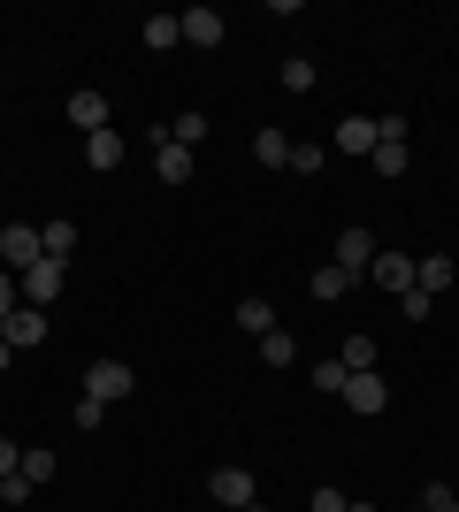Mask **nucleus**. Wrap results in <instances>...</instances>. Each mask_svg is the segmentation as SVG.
<instances>
[{
	"label": "nucleus",
	"instance_id": "obj_1",
	"mask_svg": "<svg viewBox=\"0 0 459 512\" xmlns=\"http://www.w3.org/2000/svg\"><path fill=\"white\" fill-rule=\"evenodd\" d=\"M368 161H375V176H391V184L406 176V161H414V146H406V115H375V153H368Z\"/></svg>",
	"mask_w": 459,
	"mask_h": 512
},
{
	"label": "nucleus",
	"instance_id": "obj_2",
	"mask_svg": "<svg viewBox=\"0 0 459 512\" xmlns=\"http://www.w3.org/2000/svg\"><path fill=\"white\" fill-rule=\"evenodd\" d=\"M131 390H138V367H131V360H92V367H85V398H100V406L131 398Z\"/></svg>",
	"mask_w": 459,
	"mask_h": 512
},
{
	"label": "nucleus",
	"instance_id": "obj_3",
	"mask_svg": "<svg viewBox=\"0 0 459 512\" xmlns=\"http://www.w3.org/2000/svg\"><path fill=\"white\" fill-rule=\"evenodd\" d=\"M23 306H39V314H46V306H54V299H62V283H69V260H39V268H23Z\"/></svg>",
	"mask_w": 459,
	"mask_h": 512
},
{
	"label": "nucleus",
	"instance_id": "obj_4",
	"mask_svg": "<svg viewBox=\"0 0 459 512\" xmlns=\"http://www.w3.org/2000/svg\"><path fill=\"white\" fill-rule=\"evenodd\" d=\"M0 260L23 276V268H39V260H46V237L31 230V222H8V230H0Z\"/></svg>",
	"mask_w": 459,
	"mask_h": 512
},
{
	"label": "nucleus",
	"instance_id": "obj_5",
	"mask_svg": "<svg viewBox=\"0 0 459 512\" xmlns=\"http://www.w3.org/2000/svg\"><path fill=\"white\" fill-rule=\"evenodd\" d=\"M207 490H215V505L245 512L253 497H261V482H253V467H215V482H207Z\"/></svg>",
	"mask_w": 459,
	"mask_h": 512
},
{
	"label": "nucleus",
	"instance_id": "obj_6",
	"mask_svg": "<svg viewBox=\"0 0 459 512\" xmlns=\"http://www.w3.org/2000/svg\"><path fill=\"white\" fill-rule=\"evenodd\" d=\"M153 169H161V184H192V146H176L169 123L153 130Z\"/></svg>",
	"mask_w": 459,
	"mask_h": 512
},
{
	"label": "nucleus",
	"instance_id": "obj_7",
	"mask_svg": "<svg viewBox=\"0 0 459 512\" xmlns=\"http://www.w3.org/2000/svg\"><path fill=\"white\" fill-rule=\"evenodd\" d=\"M368 276L383 283L391 299H406V291H414V253H391V245H375V268H368Z\"/></svg>",
	"mask_w": 459,
	"mask_h": 512
},
{
	"label": "nucleus",
	"instance_id": "obj_8",
	"mask_svg": "<svg viewBox=\"0 0 459 512\" xmlns=\"http://www.w3.org/2000/svg\"><path fill=\"white\" fill-rule=\"evenodd\" d=\"M345 406H352V413H383V406H391L383 367H368V375H345Z\"/></svg>",
	"mask_w": 459,
	"mask_h": 512
},
{
	"label": "nucleus",
	"instance_id": "obj_9",
	"mask_svg": "<svg viewBox=\"0 0 459 512\" xmlns=\"http://www.w3.org/2000/svg\"><path fill=\"white\" fill-rule=\"evenodd\" d=\"M0 344H16V352H31V344H46V314H39V306H16V314L0 321Z\"/></svg>",
	"mask_w": 459,
	"mask_h": 512
},
{
	"label": "nucleus",
	"instance_id": "obj_10",
	"mask_svg": "<svg viewBox=\"0 0 459 512\" xmlns=\"http://www.w3.org/2000/svg\"><path fill=\"white\" fill-rule=\"evenodd\" d=\"M459 283V260L452 253H429V260H414V291H429V299H444Z\"/></svg>",
	"mask_w": 459,
	"mask_h": 512
},
{
	"label": "nucleus",
	"instance_id": "obj_11",
	"mask_svg": "<svg viewBox=\"0 0 459 512\" xmlns=\"http://www.w3.org/2000/svg\"><path fill=\"white\" fill-rule=\"evenodd\" d=\"M176 23H184V46H222V39H230V23H222L215 8H184Z\"/></svg>",
	"mask_w": 459,
	"mask_h": 512
},
{
	"label": "nucleus",
	"instance_id": "obj_12",
	"mask_svg": "<svg viewBox=\"0 0 459 512\" xmlns=\"http://www.w3.org/2000/svg\"><path fill=\"white\" fill-rule=\"evenodd\" d=\"M69 123H77V130H85V138H92V130H108V92H69Z\"/></svg>",
	"mask_w": 459,
	"mask_h": 512
},
{
	"label": "nucleus",
	"instance_id": "obj_13",
	"mask_svg": "<svg viewBox=\"0 0 459 512\" xmlns=\"http://www.w3.org/2000/svg\"><path fill=\"white\" fill-rule=\"evenodd\" d=\"M337 268H352V276H368V268H375V237L360 230V222L337 237Z\"/></svg>",
	"mask_w": 459,
	"mask_h": 512
},
{
	"label": "nucleus",
	"instance_id": "obj_14",
	"mask_svg": "<svg viewBox=\"0 0 459 512\" xmlns=\"http://www.w3.org/2000/svg\"><path fill=\"white\" fill-rule=\"evenodd\" d=\"M329 146H337V153H375V115H345Z\"/></svg>",
	"mask_w": 459,
	"mask_h": 512
},
{
	"label": "nucleus",
	"instance_id": "obj_15",
	"mask_svg": "<svg viewBox=\"0 0 459 512\" xmlns=\"http://www.w3.org/2000/svg\"><path fill=\"white\" fill-rule=\"evenodd\" d=\"M85 161H92L100 176H108V169H123V138H115V123H108V130H92V138H85Z\"/></svg>",
	"mask_w": 459,
	"mask_h": 512
},
{
	"label": "nucleus",
	"instance_id": "obj_16",
	"mask_svg": "<svg viewBox=\"0 0 459 512\" xmlns=\"http://www.w3.org/2000/svg\"><path fill=\"white\" fill-rule=\"evenodd\" d=\"M253 161L261 169H291V138L284 130H253Z\"/></svg>",
	"mask_w": 459,
	"mask_h": 512
},
{
	"label": "nucleus",
	"instance_id": "obj_17",
	"mask_svg": "<svg viewBox=\"0 0 459 512\" xmlns=\"http://www.w3.org/2000/svg\"><path fill=\"white\" fill-rule=\"evenodd\" d=\"M306 291H314L322 306H337V299L352 291V268H337V260H329V268H314V283H306Z\"/></svg>",
	"mask_w": 459,
	"mask_h": 512
},
{
	"label": "nucleus",
	"instance_id": "obj_18",
	"mask_svg": "<svg viewBox=\"0 0 459 512\" xmlns=\"http://www.w3.org/2000/svg\"><path fill=\"white\" fill-rule=\"evenodd\" d=\"M39 237H46V260H69V253H77V222H69V214H54Z\"/></svg>",
	"mask_w": 459,
	"mask_h": 512
},
{
	"label": "nucleus",
	"instance_id": "obj_19",
	"mask_svg": "<svg viewBox=\"0 0 459 512\" xmlns=\"http://www.w3.org/2000/svg\"><path fill=\"white\" fill-rule=\"evenodd\" d=\"M238 329L245 337H268V329H276V306L268 299H238Z\"/></svg>",
	"mask_w": 459,
	"mask_h": 512
},
{
	"label": "nucleus",
	"instance_id": "obj_20",
	"mask_svg": "<svg viewBox=\"0 0 459 512\" xmlns=\"http://www.w3.org/2000/svg\"><path fill=\"white\" fill-rule=\"evenodd\" d=\"M261 360L268 367H291V360H299V337H291V329H268V337H261Z\"/></svg>",
	"mask_w": 459,
	"mask_h": 512
},
{
	"label": "nucleus",
	"instance_id": "obj_21",
	"mask_svg": "<svg viewBox=\"0 0 459 512\" xmlns=\"http://www.w3.org/2000/svg\"><path fill=\"white\" fill-rule=\"evenodd\" d=\"M337 360H345V375H368V367H375V337H360V329H352Z\"/></svg>",
	"mask_w": 459,
	"mask_h": 512
},
{
	"label": "nucleus",
	"instance_id": "obj_22",
	"mask_svg": "<svg viewBox=\"0 0 459 512\" xmlns=\"http://www.w3.org/2000/svg\"><path fill=\"white\" fill-rule=\"evenodd\" d=\"M146 46H153V54H169V46H184V23H176V16H153V23H146Z\"/></svg>",
	"mask_w": 459,
	"mask_h": 512
},
{
	"label": "nucleus",
	"instance_id": "obj_23",
	"mask_svg": "<svg viewBox=\"0 0 459 512\" xmlns=\"http://www.w3.org/2000/svg\"><path fill=\"white\" fill-rule=\"evenodd\" d=\"M23 482H31V490H46V482H54V451H23Z\"/></svg>",
	"mask_w": 459,
	"mask_h": 512
},
{
	"label": "nucleus",
	"instance_id": "obj_24",
	"mask_svg": "<svg viewBox=\"0 0 459 512\" xmlns=\"http://www.w3.org/2000/svg\"><path fill=\"white\" fill-rule=\"evenodd\" d=\"M169 138H176V146H199V138H207V115H199V107H184V115L169 123Z\"/></svg>",
	"mask_w": 459,
	"mask_h": 512
},
{
	"label": "nucleus",
	"instance_id": "obj_25",
	"mask_svg": "<svg viewBox=\"0 0 459 512\" xmlns=\"http://www.w3.org/2000/svg\"><path fill=\"white\" fill-rule=\"evenodd\" d=\"M284 85L291 92H314V85H322V69L306 62V54H291V62H284Z\"/></svg>",
	"mask_w": 459,
	"mask_h": 512
},
{
	"label": "nucleus",
	"instance_id": "obj_26",
	"mask_svg": "<svg viewBox=\"0 0 459 512\" xmlns=\"http://www.w3.org/2000/svg\"><path fill=\"white\" fill-rule=\"evenodd\" d=\"M421 512H459V490L452 482H429V490H421Z\"/></svg>",
	"mask_w": 459,
	"mask_h": 512
},
{
	"label": "nucleus",
	"instance_id": "obj_27",
	"mask_svg": "<svg viewBox=\"0 0 459 512\" xmlns=\"http://www.w3.org/2000/svg\"><path fill=\"white\" fill-rule=\"evenodd\" d=\"M322 153L329 146H299V138H291V176H314V169H322Z\"/></svg>",
	"mask_w": 459,
	"mask_h": 512
},
{
	"label": "nucleus",
	"instance_id": "obj_28",
	"mask_svg": "<svg viewBox=\"0 0 459 512\" xmlns=\"http://www.w3.org/2000/svg\"><path fill=\"white\" fill-rule=\"evenodd\" d=\"M314 390H337V398H345V360H322V367H314Z\"/></svg>",
	"mask_w": 459,
	"mask_h": 512
},
{
	"label": "nucleus",
	"instance_id": "obj_29",
	"mask_svg": "<svg viewBox=\"0 0 459 512\" xmlns=\"http://www.w3.org/2000/svg\"><path fill=\"white\" fill-rule=\"evenodd\" d=\"M16 306H23V283H16V276H8V268H0V321L16 314Z\"/></svg>",
	"mask_w": 459,
	"mask_h": 512
},
{
	"label": "nucleus",
	"instance_id": "obj_30",
	"mask_svg": "<svg viewBox=\"0 0 459 512\" xmlns=\"http://www.w3.org/2000/svg\"><path fill=\"white\" fill-rule=\"evenodd\" d=\"M398 306H406V321H429V314H437V299H429V291H406Z\"/></svg>",
	"mask_w": 459,
	"mask_h": 512
},
{
	"label": "nucleus",
	"instance_id": "obj_31",
	"mask_svg": "<svg viewBox=\"0 0 459 512\" xmlns=\"http://www.w3.org/2000/svg\"><path fill=\"white\" fill-rule=\"evenodd\" d=\"M306 512H352V497L345 490H314V505H306Z\"/></svg>",
	"mask_w": 459,
	"mask_h": 512
},
{
	"label": "nucleus",
	"instance_id": "obj_32",
	"mask_svg": "<svg viewBox=\"0 0 459 512\" xmlns=\"http://www.w3.org/2000/svg\"><path fill=\"white\" fill-rule=\"evenodd\" d=\"M16 467H23V444H8V436H0V482H8Z\"/></svg>",
	"mask_w": 459,
	"mask_h": 512
},
{
	"label": "nucleus",
	"instance_id": "obj_33",
	"mask_svg": "<svg viewBox=\"0 0 459 512\" xmlns=\"http://www.w3.org/2000/svg\"><path fill=\"white\" fill-rule=\"evenodd\" d=\"M8 367H16V344H0V375H8Z\"/></svg>",
	"mask_w": 459,
	"mask_h": 512
},
{
	"label": "nucleus",
	"instance_id": "obj_34",
	"mask_svg": "<svg viewBox=\"0 0 459 512\" xmlns=\"http://www.w3.org/2000/svg\"><path fill=\"white\" fill-rule=\"evenodd\" d=\"M352 512H375V505H352Z\"/></svg>",
	"mask_w": 459,
	"mask_h": 512
}]
</instances>
